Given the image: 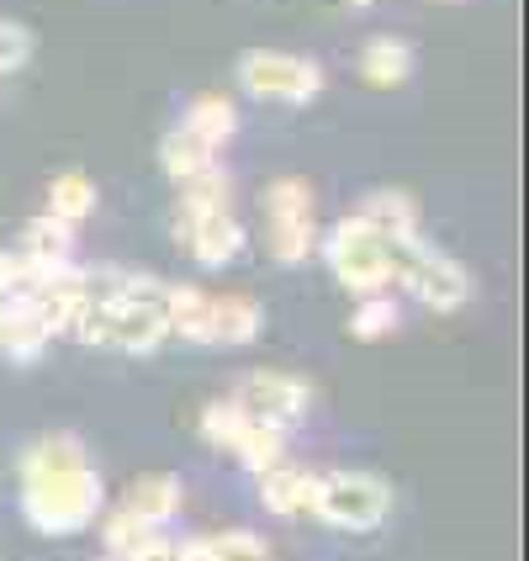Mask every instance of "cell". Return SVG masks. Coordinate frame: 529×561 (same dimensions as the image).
I'll list each match as a JSON object with an SVG mask.
<instances>
[{
  "mask_svg": "<svg viewBox=\"0 0 529 561\" xmlns=\"http://www.w3.org/2000/svg\"><path fill=\"white\" fill-rule=\"evenodd\" d=\"M106 503V482L95 471L85 439L54 430V435H37L22 450V467H16V508L37 535H80L95 525Z\"/></svg>",
  "mask_w": 529,
  "mask_h": 561,
  "instance_id": "obj_1",
  "label": "cell"
},
{
  "mask_svg": "<svg viewBox=\"0 0 529 561\" xmlns=\"http://www.w3.org/2000/svg\"><path fill=\"white\" fill-rule=\"evenodd\" d=\"M387 265H392V286L413 291L429 312H461L471 302V271L456 254L424 244V233L413 239H387Z\"/></svg>",
  "mask_w": 529,
  "mask_h": 561,
  "instance_id": "obj_2",
  "label": "cell"
},
{
  "mask_svg": "<svg viewBox=\"0 0 529 561\" xmlns=\"http://www.w3.org/2000/svg\"><path fill=\"white\" fill-rule=\"evenodd\" d=\"M312 514L344 535H371L387 525L392 514V482L376 477V471H318V488H312Z\"/></svg>",
  "mask_w": 529,
  "mask_h": 561,
  "instance_id": "obj_3",
  "label": "cell"
},
{
  "mask_svg": "<svg viewBox=\"0 0 529 561\" xmlns=\"http://www.w3.org/2000/svg\"><path fill=\"white\" fill-rule=\"evenodd\" d=\"M265 207V244L276 265H302L318 250V196L302 175H280L260 196Z\"/></svg>",
  "mask_w": 529,
  "mask_h": 561,
  "instance_id": "obj_4",
  "label": "cell"
},
{
  "mask_svg": "<svg viewBox=\"0 0 529 561\" xmlns=\"http://www.w3.org/2000/svg\"><path fill=\"white\" fill-rule=\"evenodd\" d=\"M329 85L323 64L308 54H286V48H250L239 59V91L254 101H276V106H308Z\"/></svg>",
  "mask_w": 529,
  "mask_h": 561,
  "instance_id": "obj_5",
  "label": "cell"
},
{
  "mask_svg": "<svg viewBox=\"0 0 529 561\" xmlns=\"http://www.w3.org/2000/svg\"><path fill=\"white\" fill-rule=\"evenodd\" d=\"M323 260L349 297H366V291H387L392 286V265H387V239L376 233L371 222L344 218L329 228L323 239Z\"/></svg>",
  "mask_w": 529,
  "mask_h": 561,
  "instance_id": "obj_6",
  "label": "cell"
},
{
  "mask_svg": "<svg viewBox=\"0 0 529 561\" xmlns=\"http://www.w3.org/2000/svg\"><path fill=\"white\" fill-rule=\"evenodd\" d=\"M175 244H181L196 265H207V271L239 260V250H244V228L233 218V202H207V207L181 202V213H175Z\"/></svg>",
  "mask_w": 529,
  "mask_h": 561,
  "instance_id": "obj_7",
  "label": "cell"
},
{
  "mask_svg": "<svg viewBox=\"0 0 529 561\" xmlns=\"http://www.w3.org/2000/svg\"><path fill=\"white\" fill-rule=\"evenodd\" d=\"M233 403L244 408L250 419H260V424H276V430H291V424H302L312 408V387L302 381V376L291 371H250L239 376V387H233Z\"/></svg>",
  "mask_w": 529,
  "mask_h": 561,
  "instance_id": "obj_8",
  "label": "cell"
},
{
  "mask_svg": "<svg viewBox=\"0 0 529 561\" xmlns=\"http://www.w3.org/2000/svg\"><path fill=\"white\" fill-rule=\"evenodd\" d=\"M181 508H186V488H181V477H170V471L138 477L123 499V514H133V519L149 525V530H164L170 519H181Z\"/></svg>",
  "mask_w": 529,
  "mask_h": 561,
  "instance_id": "obj_9",
  "label": "cell"
},
{
  "mask_svg": "<svg viewBox=\"0 0 529 561\" xmlns=\"http://www.w3.org/2000/svg\"><path fill=\"white\" fill-rule=\"evenodd\" d=\"M312 488H318V471L291 467V461H276V467L260 471V503H265V514H276V519L308 514Z\"/></svg>",
  "mask_w": 529,
  "mask_h": 561,
  "instance_id": "obj_10",
  "label": "cell"
},
{
  "mask_svg": "<svg viewBox=\"0 0 529 561\" xmlns=\"http://www.w3.org/2000/svg\"><path fill=\"white\" fill-rule=\"evenodd\" d=\"M265 329V312L254 297H239V291H222L207 302V344H254Z\"/></svg>",
  "mask_w": 529,
  "mask_h": 561,
  "instance_id": "obj_11",
  "label": "cell"
},
{
  "mask_svg": "<svg viewBox=\"0 0 529 561\" xmlns=\"http://www.w3.org/2000/svg\"><path fill=\"white\" fill-rule=\"evenodd\" d=\"M48 344H54V329L43 323V312L32 308L27 297H11L5 323H0V350H5V360L32 366V360H43V350H48Z\"/></svg>",
  "mask_w": 529,
  "mask_h": 561,
  "instance_id": "obj_12",
  "label": "cell"
},
{
  "mask_svg": "<svg viewBox=\"0 0 529 561\" xmlns=\"http://www.w3.org/2000/svg\"><path fill=\"white\" fill-rule=\"evenodd\" d=\"M355 218L371 222L381 239H413V233L424 228V218H418V202H413L407 191H398V186L371 191V196L360 202V213H355Z\"/></svg>",
  "mask_w": 529,
  "mask_h": 561,
  "instance_id": "obj_13",
  "label": "cell"
},
{
  "mask_svg": "<svg viewBox=\"0 0 529 561\" xmlns=\"http://www.w3.org/2000/svg\"><path fill=\"white\" fill-rule=\"evenodd\" d=\"M413 75V43L407 37H392V32H376L371 43L360 48V80L376 85V91H392Z\"/></svg>",
  "mask_w": 529,
  "mask_h": 561,
  "instance_id": "obj_14",
  "label": "cell"
},
{
  "mask_svg": "<svg viewBox=\"0 0 529 561\" xmlns=\"http://www.w3.org/2000/svg\"><path fill=\"white\" fill-rule=\"evenodd\" d=\"M181 127L186 133H196L207 149H228L233 144V133H239V106L228 101V95H218V91H207V95H196L186 106V117H181Z\"/></svg>",
  "mask_w": 529,
  "mask_h": 561,
  "instance_id": "obj_15",
  "label": "cell"
},
{
  "mask_svg": "<svg viewBox=\"0 0 529 561\" xmlns=\"http://www.w3.org/2000/svg\"><path fill=\"white\" fill-rule=\"evenodd\" d=\"M212 164H222L218 149H207L196 133H186V127H170L164 133V144H159V170L181 186V181H196V175H207Z\"/></svg>",
  "mask_w": 529,
  "mask_h": 561,
  "instance_id": "obj_16",
  "label": "cell"
},
{
  "mask_svg": "<svg viewBox=\"0 0 529 561\" xmlns=\"http://www.w3.org/2000/svg\"><path fill=\"white\" fill-rule=\"evenodd\" d=\"M22 260L27 265H37V271H48V265H64V260H74V228L59 218H32L27 228H22Z\"/></svg>",
  "mask_w": 529,
  "mask_h": 561,
  "instance_id": "obj_17",
  "label": "cell"
},
{
  "mask_svg": "<svg viewBox=\"0 0 529 561\" xmlns=\"http://www.w3.org/2000/svg\"><path fill=\"white\" fill-rule=\"evenodd\" d=\"M91 213H95V181H91V175H80V170H64V175H54V186H48V218L80 228Z\"/></svg>",
  "mask_w": 529,
  "mask_h": 561,
  "instance_id": "obj_18",
  "label": "cell"
},
{
  "mask_svg": "<svg viewBox=\"0 0 529 561\" xmlns=\"http://www.w3.org/2000/svg\"><path fill=\"white\" fill-rule=\"evenodd\" d=\"M207 302H212V291H202V286H170V334H181L191 344H207Z\"/></svg>",
  "mask_w": 529,
  "mask_h": 561,
  "instance_id": "obj_19",
  "label": "cell"
},
{
  "mask_svg": "<svg viewBox=\"0 0 529 561\" xmlns=\"http://www.w3.org/2000/svg\"><path fill=\"white\" fill-rule=\"evenodd\" d=\"M233 456H239V461H244V467H250L254 477H260L265 467L286 461V430L250 419V424H244V435H239V445H233Z\"/></svg>",
  "mask_w": 529,
  "mask_h": 561,
  "instance_id": "obj_20",
  "label": "cell"
},
{
  "mask_svg": "<svg viewBox=\"0 0 529 561\" xmlns=\"http://www.w3.org/2000/svg\"><path fill=\"white\" fill-rule=\"evenodd\" d=\"M349 334L366 340V344L398 334V297H392V291H366L360 308L349 312Z\"/></svg>",
  "mask_w": 529,
  "mask_h": 561,
  "instance_id": "obj_21",
  "label": "cell"
},
{
  "mask_svg": "<svg viewBox=\"0 0 529 561\" xmlns=\"http://www.w3.org/2000/svg\"><path fill=\"white\" fill-rule=\"evenodd\" d=\"M244 424H250V413L233 403V398H218V403L202 408V439H207L212 450H233L239 435H244Z\"/></svg>",
  "mask_w": 529,
  "mask_h": 561,
  "instance_id": "obj_22",
  "label": "cell"
},
{
  "mask_svg": "<svg viewBox=\"0 0 529 561\" xmlns=\"http://www.w3.org/2000/svg\"><path fill=\"white\" fill-rule=\"evenodd\" d=\"M207 561H271V546L254 530H222L207 535Z\"/></svg>",
  "mask_w": 529,
  "mask_h": 561,
  "instance_id": "obj_23",
  "label": "cell"
},
{
  "mask_svg": "<svg viewBox=\"0 0 529 561\" xmlns=\"http://www.w3.org/2000/svg\"><path fill=\"white\" fill-rule=\"evenodd\" d=\"M149 535H154V530H149V525H138V519H133V514H123V508H112V514H106V525H101V540H106V551H112L117 561H123L133 546H143Z\"/></svg>",
  "mask_w": 529,
  "mask_h": 561,
  "instance_id": "obj_24",
  "label": "cell"
},
{
  "mask_svg": "<svg viewBox=\"0 0 529 561\" xmlns=\"http://www.w3.org/2000/svg\"><path fill=\"white\" fill-rule=\"evenodd\" d=\"M32 59V32L22 22H0V80Z\"/></svg>",
  "mask_w": 529,
  "mask_h": 561,
  "instance_id": "obj_25",
  "label": "cell"
},
{
  "mask_svg": "<svg viewBox=\"0 0 529 561\" xmlns=\"http://www.w3.org/2000/svg\"><path fill=\"white\" fill-rule=\"evenodd\" d=\"M123 561H175V540H170L164 530H154L143 546H133Z\"/></svg>",
  "mask_w": 529,
  "mask_h": 561,
  "instance_id": "obj_26",
  "label": "cell"
},
{
  "mask_svg": "<svg viewBox=\"0 0 529 561\" xmlns=\"http://www.w3.org/2000/svg\"><path fill=\"white\" fill-rule=\"evenodd\" d=\"M175 561H207V535H186V540H175Z\"/></svg>",
  "mask_w": 529,
  "mask_h": 561,
  "instance_id": "obj_27",
  "label": "cell"
},
{
  "mask_svg": "<svg viewBox=\"0 0 529 561\" xmlns=\"http://www.w3.org/2000/svg\"><path fill=\"white\" fill-rule=\"evenodd\" d=\"M344 5H355V11H366V5H376V0H344Z\"/></svg>",
  "mask_w": 529,
  "mask_h": 561,
  "instance_id": "obj_28",
  "label": "cell"
},
{
  "mask_svg": "<svg viewBox=\"0 0 529 561\" xmlns=\"http://www.w3.org/2000/svg\"><path fill=\"white\" fill-rule=\"evenodd\" d=\"M5 308H11V297H0V323H5Z\"/></svg>",
  "mask_w": 529,
  "mask_h": 561,
  "instance_id": "obj_29",
  "label": "cell"
},
{
  "mask_svg": "<svg viewBox=\"0 0 529 561\" xmlns=\"http://www.w3.org/2000/svg\"><path fill=\"white\" fill-rule=\"evenodd\" d=\"M106 561H117V557H106Z\"/></svg>",
  "mask_w": 529,
  "mask_h": 561,
  "instance_id": "obj_30",
  "label": "cell"
}]
</instances>
